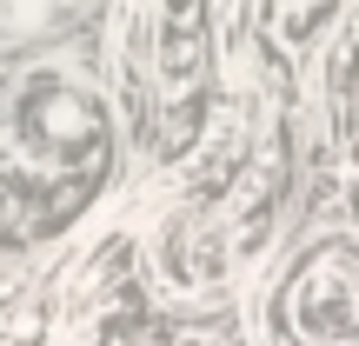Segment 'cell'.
<instances>
[{
  "label": "cell",
  "instance_id": "7a4b0ae2",
  "mask_svg": "<svg viewBox=\"0 0 359 346\" xmlns=\"http://www.w3.org/2000/svg\"><path fill=\"white\" fill-rule=\"evenodd\" d=\"M20 133L34 140V154L60 160V167H100V154H107L100 100L67 87V80H40V87L20 93Z\"/></svg>",
  "mask_w": 359,
  "mask_h": 346
},
{
  "label": "cell",
  "instance_id": "3957f363",
  "mask_svg": "<svg viewBox=\"0 0 359 346\" xmlns=\"http://www.w3.org/2000/svg\"><path fill=\"white\" fill-rule=\"evenodd\" d=\"M147 20V67H154L160 100L180 107L206 74L213 53V0H140Z\"/></svg>",
  "mask_w": 359,
  "mask_h": 346
},
{
  "label": "cell",
  "instance_id": "277c9868",
  "mask_svg": "<svg viewBox=\"0 0 359 346\" xmlns=\"http://www.w3.org/2000/svg\"><path fill=\"white\" fill-rule=\"evenodd\" d=\"M154 253H160V273H167L173 286H187V293L219 286V280L233 273V240H226V227L200 220L193 206H187V213H167V220H160Z\"/></svg>",
  "mask_w": 359,
  "mask_h": 346
},
{
  "label": "cell",
  "instance_id": "5b68a950",
  "mask_svg": "<svg viewBox=\"0 0 359 346\" xmlns=\"http://www.w3.org/2000/svg\"><path fill=\"white\" fill-rule=\"evenodd\" d=\"M273 13H280V40L306 53L313 40L339 20V0H273Z\"/></svg>",
  "mask_w": 359,
  "mask_h": 346
},
{
  "label": "cell",
  "instance_id": "6da1fadb",
  "mask_svg": "<svg viewBox=\"0 0 359 346\" xmlns=\"http://www.w3.org/2000/svg\"><path fill=\"white\" fill-rule=\"evenodd\" d=\"M286 340L346 346L359 340V240H326L286 280Z\"/></svg>",
  "mask_w": 359,
  "mask_h": 346
},
{
  "label": "cell",
  "instance_id": "8992f818",
  "mask_svg": "<svg viewBox=\"0 0 359 346\" xmlns=\"http://www.w3.org/2000/svg\"><path fill=\"white\" fill-rule=\"evenodd\" d=\"M173 346H219V340H213V333H180Z\"/></svg>",
  "mask_w": 359,
  "mask_h": 346
}]
</instances>
